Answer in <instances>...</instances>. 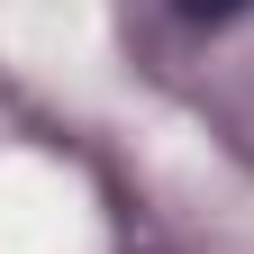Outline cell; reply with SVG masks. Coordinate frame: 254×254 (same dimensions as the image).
Instances as JSON below:
<instances>
[{
	"label": "cell",
	"mask_w": 254,
	"mask_h": 254,
	"mask_svg": "<svg viewBox=\"0 0 254 254\" xmlns=\"http://www.w3.org/2000/svg\"><path fill=\"white\" fill-rule=\"evenodd\" d=\"M236 9H254V0H173V18H190V27H218V18H236Z\"/></svg>",
	"instance_id": "obj_1"
}]
</instances>
